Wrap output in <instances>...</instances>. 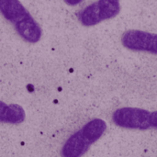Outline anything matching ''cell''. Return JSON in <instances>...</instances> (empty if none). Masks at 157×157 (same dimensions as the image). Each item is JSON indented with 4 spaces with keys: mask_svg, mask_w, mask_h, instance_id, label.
<instances>
[{
    "mask_svg": "<svg viewBox=\"0 0 157 157\" xmlns=\"http://www.w3.org/2000/svg\"><path fill=\"white\" fill-rule=\"evenodd\" d=\"M83 0H64V2L69 6H76L80 4Z\"/></svg>",
    "mask_w": 157,
    "mask_h": 157,
    "instance_id": "30bf717a",
    "label": "cell"
},
{
    "mask_svg": "<svg viewBox=\"0 0 157 157\" xmlns=\"http://www.w3.org/2000/svg\"><path fill=\"white\" fill-rule=\"evenodd\" d=\"M120 11V0H98L82 9L78 14V19L82 25L91 27L115 17Z\"/></svg>",
    "mask_w": 157,
    "mask_h": 157,
    "instance_id": "6da1fadb",
    "label": "cell"
},
{
    "mask_svg": "<svg viewBox=\"0 0 157 157\" xmlns=\"http://www.w3.org/2000/svg\"><path fill=\"white\" fill-rule=\"evenodd\" d=\"M91 145L92 144L80 129L65 141L61 150V156L82 157L89 150Z\"/></svg>",
    "mask_w": 157,
    "mask_h": 157,
    "instance_id": "277c9868",
    "label": "cell"
},
{
    "mask_svg": "<svg viewBox=\"0 0 157 157\" xmlns=\"http://www.w3.org/2000/svg\"><path fill=\"white\" fill-rule=\"evenodd\" d=\"M106 130L107 124L101 119H93L81 128L82 132L92 144L102 137Z\"/></svg>",
    "mask_w": 157,
    "mask_h": 157,
    "instance_id": "ba28073f",
    "label": "cell"
},
{
    "mask_svg": "<svg viewBox=\"0 0 157 157\" xmlns=\"http://www.w3.org/2000/svg\"><path fill=\"white\" fill-rule=\"evenodd\" d=\"M150 126L151 128L157 129V111L151 112L150 114Z\"/></svg>",
    "mask_w": 157,
    "mask_h": 157,
    "instance_id": "9c48e42d",
    "label": "cell"
},
{
    "mask_svg": "<svg viewBox=\"0 0 157 157\" xmlns=\"http://www.w3.org/2000/svg\"><path fill=\"white\" fill-rule=\"evenodd\" d=\"M121 43L131 51L157 54V33L131 29L123 33Z\"/></svg>",
    "mask_w": 157,
    "mask_h": 157,
    "instance_id": "3957f363",
    "label": "cell"
},
{
    "mask_svg": "<svg viewBox=\"0 0 157 157\" xmlns=\"http://www.w3.org/2000/svg\"><path fill=\"white\" fill-rule=\"evenodd\" d=\"M26 114L23 108L17 104H6L0 101V122L20 124L25 121Z\"/></svg>",
    "mask_w": 157,
    "mask_h": 157,
    "instance_id": "52a82bcc",
    "label": "cell"
},
{
    "mask_svg": "<svg viewBox=\"0 0 157 157\" xmlns=\"http://www.w3.org/2000/svg\"><path fill=\"white\" fill-rule=\"evenodd\" d=\"M0 14L13 25L30 15L19 0H0Z\"/></svg>",
    "mask_w": 157,
    "mask_h": 157,
    "instance_id": "8992f818",
    "label": "cell"
},
{
    "mask_svg": "<svg viewBox=\"0 0 157 157\" xmlns=\"http://www.w3.org/2000/svg\"><path fill=\"white\" fill-rule=\"evenodd\" d=\"M14 28L17 34L27 42L36 43L41 39V28L31 15L15 24Z\"/></svg>",
    "mask_w": 157,
    "mask_h": 157,
    "instance_id": "5b68a950",
    "label": "cell"
},
{
    "mask_svg": "<svg viewBox=\"0 0 157 157\" xmlns=\"http://www.w3.org/2000/svg\"><path fill=\"white\" fill-rule=\"evenodd\" d=\"M150 114L148 110L138 108H121L114 111L112 121L121 128L144 131L151 128Z\"/></svg>",
    "mask_w": 157,
    "mask_h": 157,
    "instance_id": "7a4b0ae2",
    "label": "cell"
}]
</instances>
